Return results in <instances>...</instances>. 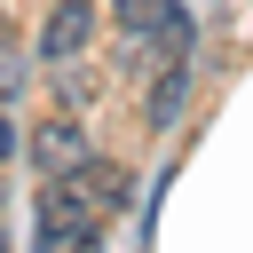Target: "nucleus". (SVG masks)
Wrapping results in <instances>:
<instances>
[{
  "label": "nucleus",
  "instance_id": "obj_1",
  "mask_svg": "<svg viewBox=\"0 0 253 253\" xmlns=\"http://www.w3.org/2000/svg\"><path fill=\"white\" fill-rule=\"evenodd\" d=\"M103 237V213L55 174L47 182V198H40V245H55V253H79V245H95Z\"/></svg>",
  "mask_w": 253,
  "mask_h": 253
},
{
  "label": "nucleus",
  "instance_id": "obj_2",
  "mask_svg": "<svg viewBox=\"0 0 253 253\" xmlns=\"http://www.w3.org/2000/svg\"><path fill=\"white\" fill-rule=\"evenodd\" d=\"M87 40H95V0H55L47 24H40V55H47V71H55V63H79Z\"/></svg>",
  "mask_w": 253,
  "mask_h": 253
},
{
  "label": "nucleus",
  "instance_id": "obj_3",
  "mask_svg": "<svg viewBox=\"0 0 253 253\" xmlns=\"http://www.w3.org/2000/svg\"><path fill=\"white\" fill-rule=\"evenodd\" d=\"M63 182H71V190H79V198H87V206H95L103 221L134 206V182H126V166H111V158H95V150H87V158H79V166H71Z\"/></svg>",
  "mask_w": 253,
  "mask_h": 253
},
{
  "label": "nucleus",
  "instance_id": "obj_4",
  "mask_svg": "<svg viewBox=\"0 0 253 253\" xmlns=\"http://www.w3.org/2000/svg\"><path fill=\"white\" fill-rule=\"evenodd\" d=\"M182 103H190V55L158 63V79H150V95H142V126H150V134H166V126L182 119Z\"/></svg>",
  "mask_w": 253,
  "mask_h": 253
},
{
  "label": "nucleus",
  "instance_id": "obj_5",
  "mask_svg": "<svg viewBox=\"0 0 253 253\" xmlns=\"http://www.w3.org/2000/svg\"><path fill=\"white\" fill-rule=\"evenodd\" d=\"M32 158H40V174L55 182V174H71V166L87 158V134H79L71 119H40V134H32Z\"/></svg>",
  "mask_w": 253,
  "mask_h": 253
},
{
  "label": "nucleus",
  "instance_id": "obj_6",
  "mask_svg": "<svg viewBox=\"0 0 253 253\" xmlns=\"http://www.w3.org/2000/svg\"><path fill=\"white\" fill-rule=\"evenodd\" d=\"M150 40H158V63H174V55H190V40H198V24H190V8L174 0V8L158 16V32H150Z\"/></svg>",
  "mask_w": 253,
  "mask_h": 253
},
{
  "label": "nucleus",
  "instance_id": "obj_7",
  "mask_svg": "<svg viewBox=\"0 0 253 253\" xmlns=\"http://www.w3.org/2000/svg\"><path fill=\"white\" fill-rule=\"evenodd\" d=\"M166 8H174V0H119V24H126V32H134V40H150V32H158V16H166Z\"/></svg>",
  "mask_w": 253,
  "mask_h": 253
},
{
  "label": "nucleus",
  "instance_id": "obj_8",
  "mask_svg": "<svg viewBox=\"0 0 253 253\" xmlns=\"http://www.w3.org/2000/svg\"><path fill=\"white\" fill-rule=\"evenodd\" d=\"M8 150H16V126H8V119H0V158H8Z\"/></svg>",
  "mask_w": 253,
  "mask_h": 253
}]
</instances>
